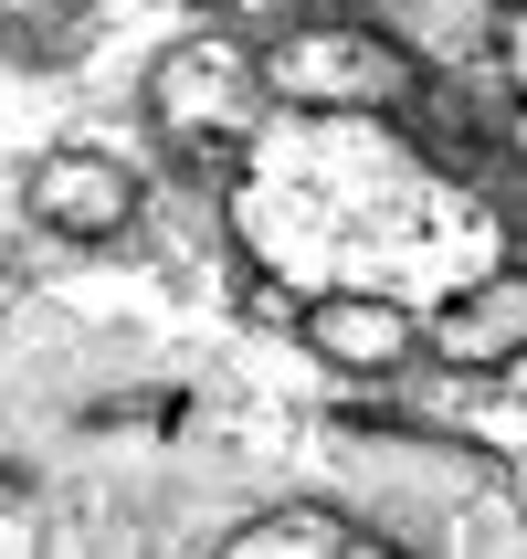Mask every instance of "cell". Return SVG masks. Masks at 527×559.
I'll use <instances>...</instances> for the list:
<instances>
[{
    "label": "cell",
    "mask_w": 527,
    "mask_h": 559,
    "mask_svg": "<svg viewBox=\"0 0 527 559\" xmlns=\"http://www.w3.org/2000/svg\"><path fill=\"white\" fill-rule=\"evenodd\" d=\"M137 169L106 148H53L43 169H32V222L43 233H63V243H106V233H127L137 222Z\"/></svg>",
    "instance_id": "4"
},
{
    "label": "cell",
    "mask_w": 527,
    "mask_h": 559,
    "mask_svg": "<svg viewBox=\"0 0 527 559\" xmlns=\"http://www.w3.org/2000/svg\"><path fill=\"white\" fill-rule=\"evenodd\" d=\"M232 11H296V0H232Z\"/></svg>",
    "instance_id": "9"
},
{
    "label": "cell",
    "mask_w": 527,
    "mask_h": 559,
    "mask_svg": "<svg viewBox=\"0 0 527 559\" xmlns=\"http://www.w3.org/2000/svg\"><path fill=\"white\" fill-rule=\"evenodd\" d=\"M506 85L527 95V0H517V11H506Z\"/></svg>",
    "instance_id": "8"
},
{
    "label": "cell",
    "mask_w": 527,
    "mask_h": 559,
    "mask_svg": "<svg viewBox=\"0 0 527 559\" xmlns=\"http://www.w3.org/2000/svg\"><path fill=\"white\" fill-rule=\"evenodd\" d=\"M148 117L201 158H243V138L275 117V85H264V53H243L232 32H190L148 63Z\"/></svg>",
    "instance_id": "2"
},
{
    "label": "cell",
    "mask_w": 527,
    "mask_h": 559,
    "mask_svg": "<svg viewBox=\"0 0 527 559\" xmlns=\"http://www.w3.org/2000/svg\"><path fill=\"white\" fill-rule=\"evenodd\" d=\"M422 328H433V359H454V370H506V359H527V264L475 275L465 296H443Z\"/></svg>",
    "instance_id": "6"
},
{
    "label": "cell",
    "mask_w": 527,
    "mask_h": 559,
    "mask_svg": "<svg viewBox=\"0 0 527 559\" xmlns=\"http://www.w3.org/2000/svg\"><path fill=\"white\" fill-rule=\"evenodd\" d=\"M517 169H527V106H517Z\"/></svg>",
    "instance_id": "10"
},
{
    "label": "cell",
    "mask_w": 527,
    "mask_h": 559,
    "mask_svg": "<svg viewBox=\"0 0 527 559\" xmlns=\"http://www.w3.org/2000/svg\"><path fill=\"white\" fill-rule=\"evenodd\" d=\"M296 338H307L327 370H402L433 328H422V307H411V296H370V285H348V296H307Z\"/></svg>",
    "instance_id": "5"
},
{
    "label": "cell",
    "mask_w": 527,
    "mask_h": 559,
    "mask_svg": "<svg viewBox=\"0 0 527 559\" xmlns=\"http://www.w3.org/2000/svg\"><path fill=\"white\" fill-rule=\"evenodd\" d=\"M232 243L253 253V296H411L443 307L506 264L496 201L391 117L275 106L232 158Z\"/></svg>",
    "instance_id": "1"
},
{
    "label": "cell",
    "mask_w": 527,
    "mask_h": 559,
    "mask_svg": "<svg viewBox=\"0 0 527 559\" xmlns=\"http://www.w3.org/2000/svg\"><path fill=\"white\" fill-rule=\"evenodd\" d=\"M232 549L243 559H316V549H380V538L359 518H338V507H264V518L232 528Z\"/></svg>",
    "instance_id": "7"
},
{
    "label": "cell",
    "mask_w": 527,
    "mask_h": 559,
    "mask_svg": "<svg viewBox=\"0 0 527 559\" xmlns=\"http://www.w3.org/2000/svg\"><path fill=\"white\" fill-rule=\"evenodd\" d=\"M264 85L275 106H348V117H391L422 95V63L370 22H285L264 43Z\"/></svg>",
    "instance_id": "3"
}]
</instances>
